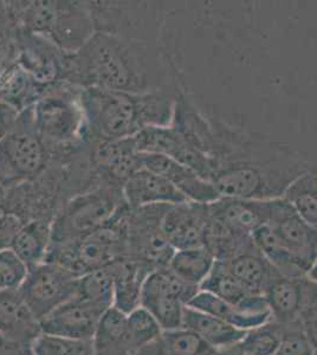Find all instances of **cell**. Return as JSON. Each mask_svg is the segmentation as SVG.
I'll use <instances>...</instances> for the list:
<instances>
[{
	"instance_id": "obj_14",
	"label": "cell",
	"mask_w": 317,
	"mask_h": 355,
	"mask_svg": "<svg viewBox=\"0 0 317 355\" xmlns=\"http://www.w3.org/2000/svg\"><path fill=\"white\" fill-rule=\"evenodd\" d=\"M207 205L185 202L169 206L160 224L161 234L174 250L204 246Z\"/></svg>"
},
{
	"instance_id": "obj_43",
	"label": "cell",
	"mask_w": 317,
	"mask_h": 355,
	"mask_svg": "<svg viewBox=\"0 0 317 355\" xmlns=\"http://www.w3.org/2000/svg\"><path fill=\"white\" fill-rule=\"evenodd\" d=\"M5 196V187L4 186L0 184V206H1V202H3V199H4Z\"/></svg>"
},
{
	"instance_id": "obj_34",
	"label": "cell",
	"mask_w": 317,
	"mask_h": 355,
	"mask_svg": "<svg viewBox=\"0 0 317 355\" xmlns=\"http://www.w3.org/2000/svg\"><path fill=\"white\" fill-rule=\"evenodd\" d=\"M281 343L273 355H314L315 349L305 334L301 322L282 324Z\"/></svg>"
},
{
	"instance_id": "obj_20",
	"label": "cell",
	"mask_w": 317,
	"mask_h": 355,
	"mask_svg": "<svg viewBox=\"0 0 317 355\" xmlns=\"http://www.w3.org/2000/svg\"><path fill=\"white\" fill-rule=\"evenodd\" d=\"M200 291L216 295L236 306L252 309H270L265 295L255 294L236 279L221 261H216L212 271L201 283Z\"/></svg>"
},
{
	"instance_id": "obj_27",
	"label": "cell",
	"mask_w": 317,
	"mask_h": 355,
	"mask_svg": "<svg viewBox=\"0 0 317 355\" xmlns=\"http://www.w3.org/2000/svg\"><path fill=\"white\" fill-rule=\"evenodd\" d=\"M283 198L291 204L305 222L317 230L316 165L302 174L285 191Z\"/></svg>"
},
{
	"instance_id": "obj_17",
	"label": "cell",
	"mask_w": 317,
	"mask_h": 355,
	"mask_svg": "<svg viewBox=\"0 0 317 355\" xmlns=\"http://www.w3.org/2000/svg\"><path fill=\"white\" fill-rule=\"evenodd\" d=\"M221 262L255 294L264 295L270 284L282 276L253 242L244 246L231 259Z\"/></svg>"
},
{
	"instance_id": "obj_33",
	"label": "cell",
	"mask_w": 317,
	"mask_h": 355,
	"mask_svg": "<svg viewBox=\"0 0 317 355\" xmlns=\"http://www.w3.org/2000/svg\"><path fill=\"white\" fill-rule=\"evenodd\" d=\"M28 271L30 268L10 246L0 249V291L19 289Z\"/></svg>"
},
{
	"instance_id": "obj_37",
	"label": "cell",
	"mask_w": 317,
	"mask_h": 355,
	"mask_svg": "<svg viewBox=\"0 0 317 355\" xmlns=\"http://www.w3.org/2000/svg\"><path fill=\"white\" fill-rule=\"evenodd\" d=\"M18 116L19 113L17 110L0 101V140L12 128Z\"/></svg>"
},
{
	"instance_id": "obj_1",
	"label": "cell",
	"mask_w": 317,
	"mask_h": 355,
	"mask_svg": "<svg viewBox=\"0 0 317 355\" xmlns=\"http://www.w3.org/2000/svg\"><path fill=\"white\" fill-rule=\"evenodd\" d=\"M164 33L132 36L97 31L78 51L65 55L62 82L78 88L179 95L184 89Z\"/></svg>"
},
{
	"instance_id": "obj_40",
	"label": "cell",
	"mask_w": 317,
	"mask_h": 355,
	"mask_svg": "<svg viewBox=\"0 0 317 355\" xmlns=\"http://www.w3.org/2000/svg\"><path fill=\"white\" fill-rule=\"evenodd\" d=\"M213 355H245L243 352L238 348L237 345H233L231 347L223 348L218 349Z\"/></svg>"
},
{
	"instance_id": "obj_35",
	"label": "cell",
	"mask_w": 317,
	"mask_h": 355,
	"mask_svg": "<svg viewBox=\"0 0 317 355\" xmlns=\"http://www.w3.org/2000/svg\"><path fill=\"white\" fill-rule=\"evenodd\" d=\"M23 226V222L16 216L0 212V248L11 245L13 237Z\"/></svg>"
},
{
	"instance_id": "obj_5",
	"label": "cell",
	"mask_w": 317,
	"mask_h": 355,
	"mask_svg": "<svg viewBox=\"0 0 317 355\" xmlns=\"http://www.w3.org/2000/svg\"><path fill=\"white\" fill-rule=\"evenodd\" d=\"M125 205L122 187L105 182L77 194L53 219L51 243L70 242L100 230Z\"/></svg>"
},
{
	"instance_id": "obj_29",
	"label": "cell",
	"mask_w": 317,
	"mask_h": 355,
	"mask_svg": "<svg viewBox=\"0 0 317 355\" xmlns=\"http://www.w3.org/2000/svg\"><path fill=\"white\" fill-rule=\"evenodd\" d=\"M140 306L146 308L157 319L162 331L182 327L187 304L180 299L169 295L141 293Z\"/></svg>"
},
{
	"instance_id": "obj_44",
	"label": "cell",
	"mask_w": 317,
	"mask_h": 355,
	"mask_svg": "<svg viewBox=\"0 0 317 355\" xmlns=\"http://www.w3.org/2000/svg\"><path fill=\"white\" fill-rule=\"evenodd\" d=\"M314 355H317V351H315V354Z\"/></svg>"
},
{
	"instance_id": "obj_45",
	"label": "cell",
	"mask_w": 317,
	"mask_h": 355,
	"mask_svg": "<svg viewBox=\"0 0 317 355\" xmlns=\"http://www.w3.org/2000/svg\"><path fill=\"white\" fill-rule=\"evenodd\" d=\"M316 171H317V165H316Z\"/></svg>"
},
{
	"instance_id": "obj_12",
	"label": "cell",
	"mask_w": 317,
	"mask_h": 355,
	"mask_svg": "<svg viewBox=\"0 0 317 355\" xmlns=\"http://www.w3.org/2000/svg\"><path fill=\"white\" fill-rule=\"evenodd\" d=\"M140 166L144 170L167 179L189 202L209 205L221 198L212 182L172 157L161 154L140 153Z\"/></svg>"
},
{
	"instance_id": "obj_2",
	"label": "cell",
	"mask_w": 317,
	"mask_h": 355,
	"mask_svg": "<svg viewBox=\"0 0 317 355\" xmlns=\"http://www.w3.org/2000/svg\"><path fill=\"white\" fill-rule=\"evenodd\" d=\"M209 182L221 197L244 200L282 198L313 164L288 146L212 120Z\"/></svg>"
},
{
	"instance_id": "obj_22",
	"label": "cell",
	"mask_w": 317,
	"mask_h": 355,
	"mask_svg": "<svg viewBox=\"0 0 317 355\" xmlns=\"http://www.w3.org/2000/svg\"><path fill=\"white\" fill-rule=\"evenodd\" d=\"M53 241V220L36 219L25 223L13 237L10 248L33 269L45 262Z\"/></svg>"
},
{
	"instance_id": "obj_3",
	"label": "cell",
	"mask_w": 317,
	"mask_h": 355,
	"mask_svg": "<svg viewBox=\"0 0 317 355\" xmlns=\"http://www.w3.org/2000/svg\"><path fill=\"white\" fill-rule=\"evenodd\" d=\"M80 103L93 140L115 141L135 137L147 127L171 125L177 95L171 92L132 94L80 88Z\"/></svg>"
},
{
	"instance_id": "obj_4",
	"label": "cell",
	"mask_w": 317,
	"mask_h": 355,
	"mask_svg": "<svg viewBox=\"0 0 317 355\" xmlns=\"http://www.w3.org/2000/svg\"><path fill=\"white\" fill-rule=\"evenodd\" d=\"M80 94L78 87L60 82L28 108L51 157L80 150L92 141Z\"/></svg>"
},
{
	"instance_id": "obj_10",
	"label": "cell",
	"mask_w": 317,
	"mask_h": 355,
	"mask_svg": "<svg viewBox=\"0 0 317 355\" xmlns=\"http://www.w3.org/2000/svg\"><path fill=\"white\" fill-rule=\"evenodd\" d=\"M105 309L75 296L40 322L42 334L70 340H93Z\"/></svg>"
},
{
	"instance_id": "obj_36",
	"label": "cell",
	"mask_w": 317,
	"mask_h": 355,
	"mask_svg": "<svg viewBox=\"0 0 317 355\" xmlns=\"http://www.w3.org/2000/svg\"><path fill=\"white\" fill-rule=\"evenodd\" d=\"M317 319V284L307 279L305 288V302L302 309L301 322Z\"/></svg>"
},
{
	"instance_id": "obj_31",
	"label": "cell",
	"mask_w": 317,
	"mask_h": 355,
	"mask_svg": "<svg viewBox=\"0 0 317 355\" xmlns=\"http://www.w3.org/2000/svg\"><path fill=\"white\" fill-rule=\"evenodd\" d=\"M127 333L132 347L139 352L154 343L162 333V328L146 308L139 306L127 314Z\"/></svg>"
},
{
	"instance_id": "obj_8",
	"label": "cell",
	"mask_w": 317,
	"mask_h": 355,
	"mask_svg": "<svg viewBox=\"0 0 317 355\" xmlns=\"http://www.w3.org/2000/svg\"><path fill=\"white\" fill-rule=\"evenodd\" d=\"M266 224L273 227L295 262L307 275L317 259L316 229L305 222L283 197L268 200Z\"/></svg>"
},
{
	"instance_id": "obj_24",
	"label": "cell",
	"mask_w": 317,
	"mask_h": 355,
	"mask_svg": "<svg viewBox=\"0 0 317 355\" xmlns=\"http://www.w3.org/2000/svg\"><path fill=\"white\" fill-rule=\"evenodd\" d=\"M216 352L217 349L196 333L181 327L162 331L154 343L140 349L137 355H213Z\"/></svg>"
},
{
	"instance_id": "obj_38",
	"label": "cell",
	"mask_w": 317,
	"mask_h": 355,
	"mask_svg": "<svg viewBox=\"0 0 317 355\" xmlns=\"http://www.w3.org/2000/svg\"><path fill=\"white\" fill-rule=\"evenodd\" d=\"M30 354V349L16 346L8 343L0 335V355H26Z\"/></svg>"
},
{
	"instance_id": "obj_41",
	"label": "cell",
	"mask_w": 317,
	"mask_h": 355,
	"mask_svg": "<svg viewBox=\"0 0 317 355\" xmlns=\"http://www.w3.org/2000/svg\"><path fill=\"white\" fill-rule=\"evenodd\" d=\"M305 276H307V279H309V281L316 283L317 284V259H315V262L311 264L309 270H308Z\"/></svg>"
},
{
	"instance_id": "obj_16",
	"label": "cell",
	"mask_w": 317,
	"mask_h": 355,
	"mask_svg": "<svg viewBox=\"0 0 317 355\" xmlns=\"http://www.w3.org/2000/svg\"><path fill=\"white\" fill-rule=\"evenodd\" d=\"M122 193L126 204L132 210L149 205H178L189 202L167 179L144 168L129 178L122 186Z\"/></svg>"
},
{
	"instance_id": "obj_30",
	"label": "cell",
	"mask_w": 317,
	"mask_h": 355,
	"mask_svg": "<svg viewBox=\"0 0 317 355\" xmlns=\"http://www.w3.org/2000/svg\"><path fill=\"white\" fill-rule=\"evenodd\" d=\"M282 335L283 326L271 320L246 331L237 346L245 355H273L280 346Z\"/></svg>"
},
{
	"instance_id": "obj_23",
	"label": "cell",
	"mask_w": 317,
	"mask_h": 355,
	"mask_svg": "<svg viewBox=\"0 0 317 355\" xmlns=\"http://www.w3.org/2000/svg\"><path fill=\"white\" fill-rule=\"evenodd\" d=\"M182 327L196 333L206 343H209L211 347L217 351L237 345L246 333L245 331L233 327L229 323L218 319L213 315L193 309L189 306L186 307L184 313Z\"/></svg>"
},
{
	"instance_id": "obj_13",
	"label": "cell",
	"mask_w": 317,
	"mask_h": 355,
	"mask_svg": "<svg viewBox=\"0 0 317 355\" xmlns=\"http://www.w3.org/2000/svg\"><path fill=\"white\" fill-rule=\"evenodd\" d=\"M95 33L88 1H56L53 25L46 40L63 53L78 51Z\"/></svg>"
},
{
	"instance_id": "obj_15",
	"label": "cell",
	"mask_w": 317,
	"mask_h": 355,
	"mask_svg": "<svg viewBox=\"0 0 317 355\" xmlns=\"http://www.w3.org/2000/svg\"><path fill=\"white\" fill-rule=\"evenodd\" d=\"M40 333V321L17 291H0V335L8 343L30 349Z\"/></svg>"
},
{
	"instance_id": "obj_28",
	"label": "cell",
	"mask_w": 317,
	"mask_h": 355,
	"mask_svg": "<svg viewBox=\"0 0 317 355\" xmlns=\"http://www.w3.org/2000/svg\"><path fill=\"white\" fill-rule=\"evenodd\" d=\"M76 296L105 311L112 308L114 306V277L110 264L80 276Z\"/></svg>"
},
{
	"instance_id": "obj_11",
	"label": "cell",
	"mask_w": 317,
	"mask_h": 355,
	"mask_svg": "<svg viewBox=\"0 0 317 355\" xmlns=\"http://www.w3.org/2000/svg\"><path fill=\"white\" fill-rule=\"evenodd\" d=\"M92 162L97 179L117 187L141 168L140 152L132 137L115 141L92 139Z\"/></svg>"
},
{
	"instance_id": "obj_6",
	"label": "cell",
	"mask_w": 317,
	"mask_h": 355,
	"mask_svg": "<svg viewBox=\"0 0 317 355\" xmlns=\"http://www.w3.org/2000/svg\"><path fill=\"white\" fill-rule=\"evenodd\" d=\"M50 159L28 108L0 140V184L8 189L33 180L44 172Z\"/></svg>"
},
{
	"instance_id": "obj_9",
	"label": "cell",
	"mask_w": 317,
	"mask_h": 355,
	"mask_svg": "<svg viewBox=\"0 0 317 355\" xmlns=\"http://www.w3.org/2000/svg\"><path fill=\"white\" fill-rule=\"evenodd\" d=\"M65 55L56 45L16 28V62L37 85L50 88L63 81Z\"/></svg>"
},
{
	"instance_id": "obj_7",
	"label": "cell",
	"mask_w": 317,
	"mask_h": 355,
	"mask_svg": "<svg viewBox=\"0 0 317 355\" xmlns=\"http://www.w3.org/2000/svg\"><path fill=\"white\" fill-rule=\"evenodd\" d=\"M78 279L60 264L44 262L30 269L19 291L40 322L51 311L76 296Z\"/></svg>"
},
{
	"instance_id": "obj_18",
	"label": "cell",
	"mask_w": 317,
	"mask_h": 355,
	"mask_svg": "<svg viewBox=\"0 0 317 355\" xmlns=\"http://www.w3.org/2000/svg\"><path fill=\"white\" fill-rule=\"evenodd\" d=\"M189 307L213 315L233 327L245 331L263 326L273 320L270 309L239 307L200 289L189 301Z\"/></svg>"
},
{
	"instance_id": "obj_25",
	"label": "cell",
	"mask_w": 317,
	"mask_h": 355,
	"mask_svg": "<svg viewBox=\"0 0 317 355\" xmlns=\"http://www.w3.org/2000/svg\"><path fill=\"white\" fill-rule=\"evenodd\" d=\"M252 239L258 250L277 269L282 276L290 279L305 277V271L295 262L289 250L285 248L281 239H278L271 226L268 224L258 226L257 229L253 230Z\"/></svg>"
},
{
	"instance_id": "obj_19",
	"label": "cell",
	"mask_w": 317,
	"mask_h": 355,
	"mask_svg": "<svg viewBox=\"0 0 317 355\" xmlns=\"http://www.w3.org/2000/svg\"><path fill=\"white\" fill-rule=\"evenodd\" d=\"M307 276L290 279L281 276L270 284L264 295L269 304L271 318L275 322L291 324L301 322L305 302Z\"/></svg>"
},
{
	"instance_id": "obj_32",
	"label": "cell",
	"mask_w": 317,
	"mask_h": 355,
	"mask_svg": "<svg viewBox=\"0 0 317 355\" xmlns=\"http://www.w3.org/2000/svg\"><path fill=\"white\" fill-rule=\"evenodd\" d=\"M31 355H95L92 340H70L40 334L30 347Z\"/></svg>"
},
{
	"instance_id": "obj_42",
	"label": "cell",
	"mask_w": 317,
	"mask_h": 355,
	"mask_svg": "<svg viewBox=\"0 0 317 355\" xmlns=\"http://www.w3.org/2000/svg\"><path fill=\"white\" fill-rule=\"evenodd\" d=\"M8 21V13L5 10L4 3H0V28Z\"/></svg>"
},
{
	"instance_id": "obj_26",
	"label": "cell",
	"mask_w": 317,
	"mask_h": 355,
	"mask_svg": "<svg viewBox=\"0 0 317 355\" xmlns=\"http://www.w3.org/2000/svg\"><path fill=\"white\" fill-rule=\"evenodd\" d=\"M216 259L205 246L175 250L169 261V268L179 279L200 288L212 271Z\"/></svg>"
},
{
	"instance_id": "obj_21",
	"label": "cell",
	"mask_w": 317,
	"mask_h": 355,
	"mask_svg": "<svg viewBox=\"0 0 317 355\" xmlns=\"http://www.w3.org/2000/svg\"><path fill=\"white\" fill-rule=\"evenodd\" d=\"M95 355H137L127 333V314L109 308L97 324L93 340Z\"/></svg>"
},
{
	"instance_id": "obj_39",
	"label": "cell",
	"mask_w": 317,
	"mask_h": 355,
	"mask_svg": "<svg viewBox=\"0 0 317 355\" xmlns=\"http://www.w3.org/2000/svg\"><path fill=\"white\" fill-rule=\"evenodd\" d=\"M305 329V334L308 336L310 343L313 345L314 349L317 351V319L308 320L301 322Z\"/></svg>"
}]
</instances>
